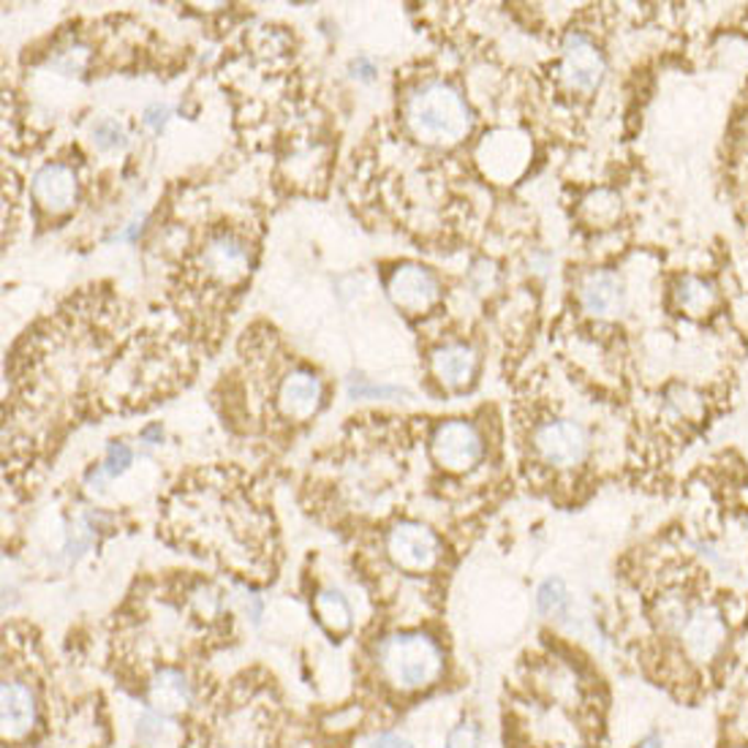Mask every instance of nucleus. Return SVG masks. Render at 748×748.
Instances as JSON below:
<instances>
[{
    "mask_svg": "<svg viewBox=\"0 0 748 748\" xmlns=\"http://www.w3.org/2000/svg\"><path fill=\"white\" fill-rule=\"evenodd\" d=\"M167 118H169V110H167V107L156 104V107H153V110H147V118H145V123H147V125H150V129L161 131V129H164V123H167Z\"/></svg>",
    "mask_w": 748,
    "mask_h": 748,
    "instance_id": "obj_25",
    "label": "nucleus"
},
{
    "mask_svg": "<svg viewBox=\"0 0 748 748\" xmlns=\"http://www.w3.org/2000/svg\"><path fill=\"white\" fill-rule=\"evenodd\" d=\"M379 667L401 691L433 686L444 672V650L425 634H392L379 643Z\"/></svg>",
    "mask_w": 748,
    "mask_h": 748,
    "instance_id": "obj_2",
    "label": "nucleus"
},
{
    "mask_svg": "<svg viewBox=\"0 0 748 748\" xmlns=\"http://www.w3.org/2000/svg\"><path fill=\"white\" fill-rule=\"evenodd\" d=\"M661 615H665V624L678 634L691 661L707 665L722 654L724 643H727V624L718 607L707 602L676 604Z\"/></svg>",
    "mask_w": 748,
    "mask_h": 748,
    "instance_id": "obj_3",
    "label": "nucleus"
},
{
    "mask_svg": "<svg viewBox=\"0 0 748 748\" xmlns=\"http://www.w3.org/2000/svg\"><path fill=\"white\" fill-rule=\"evenodd\" d=\"M582 208H585L588 219H591L593 224H610V221L618 215L621 199L615 197L613 191H593Z\"/></svg>",
    "mask_w": 748,
    "mask_h": 748,
    "instance_id": "obj_18",
    "label": "nucleus"
},
{
    "mask_svg": "<svg viewBox=\"0 0 748 748\" xmlns=\"http://www.w3.org/2000/svg\"><path fill=\"white\" fill-rule=\"evenodd\" d=\"M204 265H208V272L213 276L224 278V281H232V278L243 276L245 267H248V248L245 243H239L237 237H224L213 239L204 250Z\"/></svg>",
    "mask_w": 748,
    "mask_h": 748,
    "instance_id": "obj_14",
    "label": "nucleus"
},
{
    "mask_svg": "<svg viewBox=\"0 0 748 748\" xmlns=\"http://www.w3.org/2000/svg\"><path fill=\"white\" fill-rule=\"evenodd\" d=\"M93 136H96V145H99L101 150H115V147L125 145V134L115 120H104V123L96 125Z\"/></svg>",
    "mask_w": 748,
    "mask_h": 748,
    "instance_id": "obj_21",
    "label": "nucleus"
},
{
    "mask_svg": "<svg viewBox=\"0 0 748 748\" xmlns=\"http://www.w3.org/2000/svg\"><path fill=\"white\" fill-rule=\"evenodd\" d=\"M390 297L403 311L422 313L442 297V289H438V281L433 278L431 270L409 265L395 270V276H392Z\"/></svg>",
    "mask_w": 748,
    "mask_h": 748,
    "instance_id": "obj_8",
    "label": "nucleus"
},
{
    "mask_svg": "<svg viewBox=\"0 0 748 748\" xmlns=\"http://www.w3.org/2000/svg\"><path fill=\"white\" fill-rule=\"evenodd\" d=\"M191 700V686H188L186 676L177 670H161L150 681V705L164 716L180 713Z\"/></svg>",
    "mask_w": 748,
    "mask_h": 748,
    "instance_id": "obj_15",
    "label": "nucleus"
},
{
    "mask_svg": "<svg viewBox=\"0 0 748 748\" xmlns=\"http://www.w3.org/2000/svg\"><path fill=\"white\" fill-rule=\"evenodd\" d=\"M316 613L322 624L333 632H346L351 626V607L338 591H322L316 599Z\"/></svg>",
    "mask_w": 748,
    "mask_h": 748,
    "instance_id": "obj_17",
    "label": "nucleus"
},
{
    "mask_svg": "<svg viewBox=\"0 0 748 748\" xmlns=\"http://www.w3.org/2000/svg\"><path fill=\"white\" fill-rule=\"evenodd\" d=\"M376 748H409V744H405L401 735H381Z\"/></svg>",
    "mask_w": 748,
    "mask_h": 748,
    "instance_id": "obj_26",
    "label": "nucleus"
},
{
    "mask_svg": "<svg viewBox=\"0 0 748 748\" xmlns=\"http://www.w3.org/2000/svg\"><path fill=\"white\" fill-rule=\"evenodd\" d=\"M405 123L427 145H458L471 131V112L458 90L433 82L416 90L405 104Z\"/></svg>",
    "mask_w": 748,
    "mask_h": 748,
    "instance_id": "obj_1",
    "label": "nucleus"
},
{
    "mask_svg": "<svg viewBox=\"0 0 748 748\" xmlns=\"http://www.w3.org/2000/svg\"><path fill=\"white\" fill-rule=\"evenodd\" d=\"M676 300L678 308L689 316H705L716 308V291H713L711 283L700 281V278H683L676 289Z\"/></svg>",
    "mask_w": 748,
    "mask_h": 748,
    "instance_id": "obj_16",
    "label": "nucleus"
},
{
    "mask_svg": "<svg viewBox=\"0 0 748 748\" xmlns=\"http://www.w3.org/2000/svg\"><path fill=\"white\" fill-rule=\"evenodd\" d=\"M433 460L444 468V471H468L482 460L484 444L477 427L466 420H449L436 427L431 442Z\"/></svg>",
    "mask_w": 748,
    "mask_h": 748,
    "instance_id": "obj_4",
    "label": "nucleus"
},
{
    "mask_svg": "<svg viewBox=\"0 0 748 748\" xmlns=\"http://www.w3.org/2000/svg\"><path fill=\"white\" fill-rule=\"evenodd\" d=\"M604 58L596 47H593L591 38H585L582 33H572L563 44V60H561V77L569 88L582 90V93H591L599 88L604 77Z\"/></svg>",
    "mask_w": 748,
    "mask_h": 748,
    "instance_id": "obj_7",
    "label": "nucleus"
},
{
    "mask_svg": "<svg viewBox=\"0 0 748 748\" xmlns=\"http://www.w3.org/2000/svg\"><path fill=\"white\" fill-rule=\"evenodd\" d=\"M580 302L591 316L599 319L618 316V313L624 311L626 302L624 283H621V278L613 276V272L604 270L591 272V276L580 283Z\"/></svg>",
    "mask_w": 748,
    "mask_h": 748,
    "instance_id": "obj_10",
    "label": "nucleus"
},
{
    "mask_svg": "<svg viewBox=\"0 0 748 748\" xmlns=\"http://www.w3.org/2000/svg\"><path fill=\"white\" fill-rule=\"evenodd\" d=\"M479 738H482V733H479V727L473 722H462L458 727L449 733L447 738V748H477L479 746Z\"/></svg>",
    "mask_w": 748,
    "mask_h": 748,
    "instance_id": "obj_23",
    "label": "nucleus"
},
{
    "mask_svg": "<svg viewBox=\"0 0 748 748\" xmlns=\"http://www.w3.org/2000/svg\"><path fill=\"white\" fill-rule=\"evenodd\" d=\"M131 460H134V455H131V449L125 447V444H110V449H107L104 473L107 477H120V473L131 466Z\"/></svg>",
    "mask_w": 748,
    "mask_h": 748,
    "instance_id": "obj_22",
    "label": "nucleus"
},
{
    "mask_svg": "<svg viewBox=\"0 0 748 748\" xmlns=\"http://www.w3.org/2000/svg\"><path fill=\"white\" fill-rule=\"evenodd\" d=\"M634 748H661V738L656 733H650V735H645V738L639 740Z\"/></svg>",
    "mask_w": 748,
    "mask_h": 748,
    "instance_id": "obj_27",
    "label": "nucleus"
},
{
    "mask_svg": "<svg viewBox=\"0 0 748 748\" xmlns=\"http://www.w3.org/2000/svg\"><path fill=\"white\" fill-rule=\"evenodd\" d=\"M536 604L545 615H561L569 604V593L563 588L561 580H547L542 582L539 593H536Z\"/></svg>",
    "mask_w": 748,
    "mask_h": 748,
    "instance_id": "obj_19",
    "label": "nucleus"
},
{
    "mask_svg": "<svg viewBox=\"0 0 748 748\" xmlns=\"http://www.w3.org/2000/svg\"><path fill=\"white\" fill-rule=\"evenodd\" d=\"M477 365L479 359L471 346L449 344L433 354V373L449 390H462L466 384H471L473 376H477Z\"/></svg>",
    "mask_w": 748,
    "mask_h": 748,
    "instance_id": "obj_11",
    "label": "nucleus"
},
{
    "mask_svg": "<svg viewBox=\"0 0 748 748\" xmlns=\"http://www.w3.org/2000/svg\"><path fill=\"white\" fill-rule=\"evenodd\" d=\"M667 405L676 411L678 416H686V420H696L702 414V398L696 395L689 387H676V390L667 395Z\"/></svg>",
    "mask_w": 748,
    "mask_h": 748,
    "instance_id": "obj_20",
    "label": "nucleus"
},
{
    "mask_svg": "<svg viewBox=\"0 0 748 748\" xmlns=\"http://www.w3.org/2000/svg\"><path fill=\"white\" fill-rule=\"evenodd\" d=\"M322 401V381L308 370L291 373L281 387V409L291 420H308Z\"/></svg>",
    "mask_w": 748,
    "mask_h": 748,
    "instance_id": "obj_13",
    "label": "nucleus"
},
{
    "mask_svg": "<svg viewBox=\"0 0 748 748\" xmlns=\"http://www.w3.org/2000/svg\"><path fill=\"white\" fill-rule=\"evenodd\" d=\"M38 705L36 694L27 683L16 681V678H5L3 683V738L5 740H22L31 735L36 727Z\"/></svg>",
    "mask_w": 748,
    "mask_h": 748,
    "instance_id": "obj_9",
    "label": "nucleus"
},
{
    "mask_svg": "<svg viewBox=\"0 0 748 748\" xmlns=\"http://www.w3.org/2000/svg\"><path fill=\"white\" fill-rule=\"evenodd\" d=\"M351 395L354 398H401L405 392L401 387H362V384H351Z\"/></svg>",
    "mask_w": 748,
    "mask_h": 748,
    "instance_id": "obj_24",
    "label": "nucleus"
},
{
    "mask_svg": "<svg viewBox=\"0 0 748 748\" xmlns=\"http://www.w3.org/2000/svg\"><path fill=\"white\" fill-rule=\"evenodd\" d=\"M534 449L547 466L577 468L588 458V433L572 420H550L534 431Z\"/></svg>",
    "mask_w": 748,
    "mask_h": 748,
    "instance_id": "obj_5",
    "label": "nucleus"
},
{
    "mask_svg": "<svg viewBox=\"0 0 748 748\" xmlns=\"http://www.w3.org/2000/svg\"><path fill=\"white\" fill-rule=\"evenodd\" d=\"M33 193L44 208L60 213V210L71 208L74 199H77V180H74V172L68 167L49 164L33 180Z\"/></svg>",
    "mask_w": 748,
    "mask_h": 748,
    "instance_id": "obj_12",
    "label": "nucleus"
},
{
    "mask_svg": "<svg viewBox=\"0 0 748 748\" xmlns=\"http://www.w3.org/2000/svg\"><path fill=\"white\" fill-rule=\"evenodd\" d=\"M387 552L403 572H431L442 558V542L420 523H401L387 536Z\"/></svg>",
    "mask_w": 748,
    "mask_h": 748,
    "instance_id": "obj_6",
    "label": "nucleus"
}]
</instances>
